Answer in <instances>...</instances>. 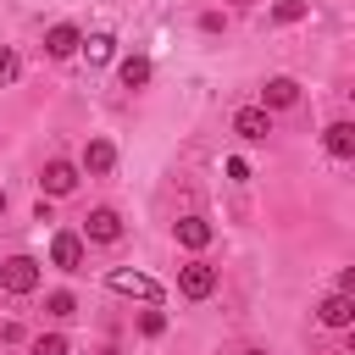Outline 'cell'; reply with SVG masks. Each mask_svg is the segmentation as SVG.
Returning <instances> with one entry per match:
<instances>
[{
    "mask_svg": "<svg viewBox=\"0 0 355 355\" xmlns=\"http://www.w3.org/2000/svg\"><path fill=\"white\" fill-rule=\"evenodd\" d=\"M105 283H111V294H133V300H150V305L161 300V283H155L150 272H128V266H116Z\"/></svg>",
    "mask_w": 355,
    "mask_h": 355,
    "instance_id": "3957f363",
    "label": "cell"
},
{
    "mask_svg": "<svg viewBox=\"0 0 355 355\" xmlns=\"http://www.w3.org/2000/svg\"><path fill=\"white\" fill-rule=\"evenodd\" d=\"M83 239H89V244H116V239H122V216H116L111 205H94V211L83 216Z\"/></svg>",
    "mask_w": 355,
    "mask_h": 355,
    "instance_id": "277c9868",
    "label": "cell"
},
{
    "mask_svg": "<svg viewBox=\"0 0 355 355\" xmlns=\"http://www.w3.org/2000/svg\"><path fill=\"white\" fill-rule=\"evenodd\" d=\"M227 178H233V183H244V178H250V161H239V155H233V161H227Z\"/></svg>",
    "mask_w": 355,
    "mask_h": 355,
    "instance_id": "44dd1931",
    "label": "cell"
},
{
    "mask_svg": "<svg viewBox=\"0 0 355 355\" xmlns=\"http://www.w3.org/2000/svg\"><path fill=\"white\" fill-rule=\"evenodd\" d=\"M78 44H83V33H78V22H55V28L44 33V50H50L55 61H67V55H72Z\"/></svg>",
    "mask_w": 355,
    "mask_h": 355,
    "instance_id": "30bf717a",
    "label": "cell"
},
{
    "mask_svg": "<svg viewBox=\"0 0 355 355\" xmlns=\"http://www.w3.org/2000/svg\"><path fill=\"white\" fill-rule=\"evenodd\" d=\"M316 316H322V327H355V300L349 294H327L316 305Z\"/></svg>",
    "mask_w": 355,
    "mask_h": 355,
    "instance_id": "9c48e42d",
    "label": "cell"
},
{
    "mask_svg": "<svg viewBox=\"0 0 355 355\" xmlns=\"http://www.w3.org/2000/svg\"><path fill=\"white\" fill-rule=\"evenodd\" d=\"M233 133L250 139V144L266 139V133H272V111H266V105H239V111H233Z\"/></svg>",
    "mask_w": 355,
    "mask_h": 355,
    "instance_id": "5b68a950",
    "label": "cell"
},
{
    "mask_svg": "<svg viewBox=\"0 0 355 355\" xmlns=\"http://www.w3.org/2000/svg\"><path fill=\"white\" fill-rule=\"evenodd\" d=\"M83 50H89V61L100 67V61H111V55H116V39H111V33H94V39L83 44Z\"/></svg>",
    "mask_w": 355,
    "mask_h": 355,
    "instance_id": "2e32d148",
    "label": "cell"
},
{
    "mask_svg": "<svg viewBox=\"0 0 355 355\" xmlns=\"http://www.w3.org/2000/svg\"><path fill=\"white\" fill-rule=\"evenodd\" d=\"M11 78H17V55H11V50H0V83H11Z\"/></svg>",
    "mask_w": 355,
    "mask_h": 355,
    "instance_id": "ffe728a7",
    "label": "cell"
},
{
    "mask_svg": "<svg viewBox=\"0 0 355 355\" xmlns=\"http://www.w3.org/2000/svg\"><path fill=\"white\" fill-rule=\"evenodd\" d=\"M294 100H300V83L294 78H266V89H261V105L266 111H288Z\"/></svg>",
    "mask_w": 355,
    "mask_h": 355,
    "instance_id": "8fae6325",
    "label": "cell"
},
{
    "mask_svg": "<svg viewBox=\"0 0 355 355\" xmlns=\"http://www.w3.org/2000/svg\"><path fill=\"white\" fill-rule=\"evenodd\" d=\"M44 311H50V316H55V322H67V316H78V300H72V294H67V288H55V294H50V300H44Z\"/></svg>",
    "mask_w": 355,
    "mask_h": 355,
    "instance_id": "9a60e30c",
    "label": "cell"
},
{
    "mask_svg": "<svg viewBox=\"0 0 355 355\" xmlns=\"http://www.w3.org/2000/svg\"><path fill=\"white\" fill-rule=\"evenodd\" d=\"M111 166H116V144H111V139H89V144H83V172L105 178Z\"/></svg>",
    "mask_w": 355,
    "mask_h": 355,
    "instance_id": "7c38bea8",
    "label": "cell"
},
{
    "mask_svg": "<svg viewBox=\"0 0 355 355\" xmlns=\"http://www.w3.org/2000/svg\"><path fill=\"white\" fill-rule=\"evenodd\" d=\"M139 333H144V338H161V333H166V316H161V311H144V316H139Z\"/></svg>",
    "mask_w": 355,
    "mask_h": 355,
    "instance_id": "d6986e66",
    "label": "cell"
},
{
    "mask_svg": "<svg viewBox=\"0 0 355 355\" xmlns=\"http://www.w3.org/2000/svg\"><path fill=\"white\" fill-rule=\"evenodd\" d=\"M322 150H327L333 161H355V122H327Z\"/></svg>",
    "mask_w": 355,
    "mask_h": 355,
    "instance_id": "ba28073f",
    "label": "cell"
},
{
    "mask_svg": "<svg viewBox=\"0 0 355 355\" xmlns=\"http://www.w3.org/2000/svg\"><path fill=\"white\" fill-rule=\"evenodd\" d=\"M244 355H266V349H244Z\"/></svg>",
    "mask_w": 355,
    "mask_h": 355,
    "instance_id": "d4e9b609",
    "label": "cell"
},
{
    "mask_svg": "<svg viewBox=\"0 0 355 355\" xmlns=\"http://www.w3.org/2000/svg\"><path fill=\"white\" fill-rule=\"evenodd\" d=\"M0 216H6V189H0Z\"/></svg>",
    "mask_w": 355,
    "mask_h": 355,
    "instance_id": "603a6c76",
    "label": "cell"
},
{
    "mask_svg": "<svg viewBox=\"0 0 355 355\" xmlns=\"http://www.w3.org/2000/svg\"><path fill=\"white\" fill-rule=\"evenodd\" d=\"M39 183H44V194H50V200H61V194H72V189H78V166L55 155V161L44 166V178H39Z\"/></svg>",
    "mask_w": 355,
    "mask_h": 355,
    "instance_id": "8992f818",
    "label": "cell"
},
{
    "mask_svg": "<svg viewBox=\"0 0 355 355\" xmlns=\"http://www.w3.org/2000/svg\"><path fill=\"white\" fill-rule=\"evenodd\" d=\"M338 294H349V300H355V266H344V272H338Z\"/></svg>",
    "mask_w": 355,
    "mask_h": 355,
    "instance_id": "7402d4cb",
    "label": "cell"
},
{
    "mask_svg": "<svg viewBox=\"0 0 355 355\" xmlns=\"http://www.w3.org/2000/svg\"><path fill=\"white\" fill-rule=\"evenodd\" d=\"M305 11H311L305 0H277V6H272V22H283V28H288V22H300Z\"/></svg>",
    "mask_w": 355,
    "mask_h": 355,
    "instance_id": "e0dca14e",
    "label": "cell"
},
{
    "mask_svg": "<svg viewBox=\"0 0 355 355\" xmlns=\"http://www.w3.org/2000/svg\"><path fill=\"white\" fill-rule=\"evenodd\" d=\"M178 294H183V300H211V294H216V266H205V261L178 266Z\"/></svg>",
    "mask_w": 355,
    "mask_h": 355,
    "instance_id": "7a4b0ae2",
    "label": "cell"
},
{
    "mask_svg": "<svg viewBox=\"0 0 355 355\" xmlns=\"http://www.w3.org/2000/svg\"><path fill=\"white\" fill-rule=\"evenodd\" d=\"M50 261H55L61 272H83V239H78V233H55V239H50Z\"/></svg>",
    "mask_w": 355,
    "mask_h": 355,
    "instance_id": "52a82bcc",
    "label": "cell"
},
{
    "mask_svg": "<svg viewBox=\"0 0 355 355\" xmlns=\"http://www.w3.org/2000/svg\"><path fill=\"white\" fill-rule=\"evenodd\" d=\"M0 288H6V294H33V288H39V261H33V255L0 261Z\"/></svg>",
    "mask_w": 355,
    "mask_h": 355,
    "instance_id": "6da1fadb",
    "label": "cell"
},
{
    "mask_svg": "<svg viewBox=\"0 0 355 355\" xmlns=\"http://www.w3.org/2000/svg\"><path fill=\"white\" fill-rule=\"evenodd\" d=\"M211 233H216V227H211L205 216H178V244H183V250H205Z\"/></svg>",
    "mask_w": 355,
    "mask_h": 355,
    "instance_id": "4fadbf2b",
    "label": "cell"
},
{
    "mask_svg": "<svg viewBox=\"0 0 355 355\" xmlns=\"http://www.w3.org/2000/svg\"><path fill=\"white\" fill-rule=\"evenodd\" d=\"M72 344H67V333H39L33 338V355H67Z\"/></svg>",
    "mask_w": 355,
    "mask_h": 355,
    "instance_id": "ac0fdd59",
    "label": "cell"
},
{
    "mask_svg": "<svg viewBox=\"0 0 355 355\" xmlns=\"http://www.w3.org/2000/svg\"><path fill=\"white\" fill-rule=\"evenodd\" d=\"M227 6H250V0H227Z\"/></svg>",
    "mask_w": 355,
    "mask_h": 355,
    "instance_id": "cb8c5ba5",
    "label": "cell"
},
{
    "mask_svg": "<svg viewBox=\"0 0 355 355\" xmlns=\"http://www.w3.org/2000/svg\"><path fill=\"white\" fill-rule=\"evenodd\" d=\"M116 78H122V89H144L150 83V55H128L116 67Z\"/></svg>",
    "mask_w": 355,
    "mask_h": 355,
    "instance_id": "5bb4252c",
    "label": "cell"
}]
</instances>
